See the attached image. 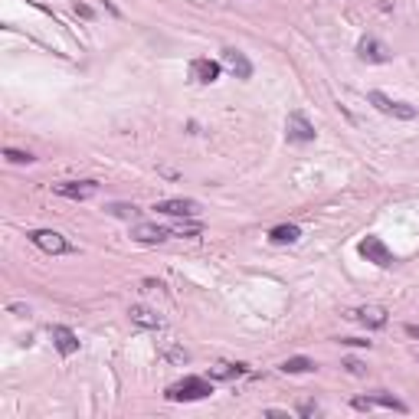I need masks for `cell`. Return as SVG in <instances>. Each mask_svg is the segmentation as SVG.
I'll return each instance as SVG.
<instances>
[{
  "mask_svg": "<svg viewBox=\"0 0 419 419\" xmlns=\"http://www.w3.org/2000/svg\"><path fill=\"white\" fill-rule=\"evenodd\" d=\"M301 230L298 226H291V223H285V226H275L272 233H269V240L275 242V246H291V242H298Z\"/></svg>",
  "mask_w": 419,
  "mask_h": 419,
  "instance_id": "16",
  "label": "cell"
},
{
  "mask_svg": "<svg viewBox=\"0 0 419 419\" xmlns=\"http://www.w3.org/2000/svg\"><path fill=\"white\" fill-rule=\"evenodd\" d=\"M111 213H115V216H125V220H128V216H131V220H135V216H138V206H128V203H115V206H111Z\"/></svg>",
  "mask_w": 419,
  "mask_h": 419,
  "instance_id": "20",
  "label": "cell"
},
{
  "mask_svg": "<svg viewBox=\"0 0 419 419\" xmlns=\"http://www.w3.org/2000/svg\"><path fill=\"white\" fill-rule=\"evenodd\" d=\"M171 236V233L164 230V226H155V223H138L135 230H131V240L141 242V246H157Z\"/></svg>",
  "mask_w": 419,
  "mask_h": 419,
  "instance_id": "12",
  "label": "cell"
},
{
  "mask_svg": "<svg viewBox=\"0 0 419 419\" xmlns=\"http://www.w3.org/2000/svg\"><path fill=\"white\" fill-rule=\"evenodd\" d=\"M285 138H289L291 145H311L315 141V125L305 111H289V118H285Z\"/></svg>",
  "mask_w": 419,
  "mask_h": 419,
  "instance_id": "2",
  "label": "cell"
},
{
  "mask_svg": "<svg viewBox=\"0 0 419 419\" xmlns=\"http://www.w3.org/2000/svg\"><path fill=\"white\" fill-rule=\"evenodd\" d=\"M354 318H357L360 325H367V328H384L386 325V308H380V305H367V308L354 311Z\"/></svg>",
  "mask_w": 419,
  "mask_h": 419,
  "instance_id": "14",
  "label": "cell"
},
{
  "mask_svg": "<svg viewBox=\"0 0 419 419\" xmlns=\"http://www.w3.org/2000/svg\"><path fill=\"white\" fill-rule=\"evenodd\" d=\"M4 157H7L10 164H33L36 161L30 151H13V147H7V151H4Z\"/></svg>",
  "mask_w": 419,
  "mask_h": 419,
  "instance_id": "19",
  "label": "cell"
},
{
  "mask_svg": "<svg viewBox=\"0 0 419 419\" xmlns=\"http://www.w3.org/2000/svg\"><path fill=\"white\" fill-rule=\"evenodd\" d=\"M344 367L351 370V374H357V376L364 374V364H360V360H354V357H351V360H344Z\"/></svg>",
  "mask_w": 419,
  "mask_h": 419,
  "instance_id": "21",
  "label": "cell"
},
{
  "mask_svg": "<svg viewBox=\"0 0 419 419\" xmlns=\"http://www.w3.org/2000/svg\"><path fill=\"white\" fill-rule=\"evenodd\" d=\"M76 13H79V17H92V7H86V4H76Z\"/></svg>",
  "mask_w": 419,
  "mask_h": 419,
  "instance_id": "23",
  "label": "cell"
},
{
  "mask_svg": "<svg viewBox=\"0 0 419 419\" xmlns=\"http://www.w3.org/2000/svg\"><path fill=\"white\" fill-rule=\"evenodd\" d=\"M298 413H301V416H315V413H318V403H301Z\"/></svg>",
  "mask_w": 419,
  "mask_h": 419,
  "instance_id": "22",
  "label": "cell"
},
{
  "mask_svg": "<svg viewBox=\"0 0 419 419\" xmlns=\"http://www.w3.org/2000/svg\"><path fill=\"white\" fill-rule=\"evenodd\" d=\"M360 256L367 259V262L380 265V269H390L393 265V252L386 249V242L380 240V236H367V240H360Z\"/></svg>",
  "mask_w": 419,
  "mask_h": 419,
  "instance_id": "4",
  "label": "cell"
},
{
  "mask_svg": "<svg viewBox=\"0 0 419 419\" xmlns=\"http://www.w3.org/2000/svg\"><path fill=\"white\" fill-rule=\"evenodd\" d=\"M223 66L230 69L236 79H249V76H252V62H249L246 52L236 50V46H226V50H223Z\"/></svg>",
  "mask_w": 419,
  "mask_h": 419,
  "instance_id": "9",
  "label": "cell"
},
{
  "mask_svg": "<svg viewBox=\"0 0 419 419\" xmlns=\"http://www.w3.org/2000/svg\"><path fill=\"white\" fill-rule=\"evenodd\" d=\"M128 315H131V321H135L138 328H161V325H164V318L157 315V311L145 308V305H135Z\"/></svg>",
  "mask_w": 419,
  "mask_h": 419,
  "instance_id": "15",
  "label": "cell"
},
{
  "mask_svg": "<svg viewBox=\"0 0 419 419\" xmlns=\"http://www.w3.org/2000/svg\"><path fill=\"white\" fill-rule=\"evenodd\" d=\"M155 210L164 216H184V220H187V216L200 213V203L197 200H187V197H174V200H157Z\"/></svg>",
  "mask_w": 419,
  "mask_h": 419,
  "instance_id": "8",
  "label": "cell"
},
{
  "mask_svg": "<svg viewBox=\"0 0 419 419\" xmlns=\"http://www.w3.org/2000/svg\"><path fill=\"white\" fill-rule=\"evenodd\" d=\"M406 334H410V337H419V325H406Z\"/></svg>",
  "mask_w": 419,
  "mask_h": 419,
  "instance_id": "24",
  "label": "cell"
},
{
  "mask_svg": "<svg viewBox=\"0 0 419 419\" xmlns=\"http://www.w3.org/2000/svg\"><path fill=\"white\" fill-rule=\"evenodd\" d=\"M367 99H370V105H376V108L384 111V115H393V118H403V121L416 118V108H413V105L396 102V99H390L386 92H370Z\"/></svg>",
  "mask_w": 419,
  "mask_h": 419,
  "instance_id": "7",
  "label": "cell"
},
{
  "mask_svg": "<svg viewBox=\"0 0 419 419\" xmlns=\"http://www.w3.org/2000/svg\"><path fill=\"white\" fill-rule=\"evenodd\" d=\"M52 194L66 200H92L99 194V184L95 180H62V184H52Z\"/></svg>",
  "mask_w": 419,
  "mask_h": 419,
  "instance_id": "6",
  "label": "cell"
},
{
  "mask_svg": "<svg viewBox=\"0 0 419 419\" xmlns=\"http://www.w3.org/2000/svg\"><path fill=\"white\" fill-rule=\"evenodd\" d=\"M374 406L406 413V403H400L393 393H374V396H357V400H354V410H374Z\"/></svg>",
  "mask_w": 419,
  "mask_h": 419,
  "instance_id": "10",
  "label": "cell"
},
{
  "mask_svg": "<svg viewBox=\"0 0 419 419\" xmlns=\"http://www.w3.org/2000/svg\"><path fill=\"white\" fill-rule=\"evenodd\" d=\"M246 374V367L242 364H226V360H220L216 367H210V380H236V376Z\"/></svg>",
  "mask_w": 419,
  "mask_h": 419,
  "instance_id": "17",
  "label": "cell"
},
{
  "mask_svg": "<svg viewBox=\"0 0 419 419\" xmlns=\"http://www.w3.org/2000/svg\"><path fill=\"white\" fill-rule=\"evenodd\" d=\"M216 76H220V62H213V60H194L190 62V79L200 82V86L216 82Z\"/></svg>",
  "mask_w": 419,
  "mask_h": 419,
  "instance_id": "13",
  "label": "cell"
},
{
  "mask_svg": "<svg viewBox=\"0 0 419 419\" xmlns=\"http://www.w3.org/2000/svg\"><path fill=\"white\" fill-rule=\"evenodd\" d=\"M357 56L364 62H370V66H380V62L393 60L390 46H386L384 40H376V36H364V40H360V43H357Z\"/></svg>",
  "mask_w": 419,
  "mask_h": 419,
  "instance_id": "5",
  "label": "cell"
},
{
  "mask_svg": "<svg viewBox=\"0 0 419 419\" xmlns=\"http://www.w3.org/2000/svg\"><path fill=\"white\" fill-rule=\"evenodd\" d=\"M50 334H52V344H56V351H60L62 357H72V354L79 351V337H76V331H72V328L52 325Z\"/></svg>",
  "mask_w": 419,
  "mask_h": 419,
  "instance_id": "11",
  "label": "cell"
},
{
  "mask_svg": "<svg viewBox=\"0 0 419 419\" xmlns=\"http://www.w3.org/2000/svg\"><path fill=\"white\" fill-rule=\"evenodd\" d=\"M213 393V384L203 380V376H184L177 384H171L164 390V396L171 403H194V400H206V396Z\"/></svg>",
  "mask_w": 419,
  "mask_h": 419,
  "instance_id": "1",
  "label": "cell"
},
{
  "mask_svg": "<svg viewBox=\"0 0 419 419\" xmlns=\"http://www.w3.org/2000/svg\"><path fill=\"white\" fill-rule=\"evenodd\" d=\"M30 242L33 246H40L43 252H50V256H66V252H76V246L62 236V233L56 230H33L30 233Z\"/></svg>",
  "mask_w": 419,
  "mask_h": 419,
  "instance_id": "3",
  "label": "cell"
},
{
  "mask_svg": "<svg viewBox=\"0 0 419 419\" xmlns=\"http://www.w3.org/2000/svg\"><path fill=\"white\" fill-rule=\"evenodd\" d=\"M282 374H311L315 370V360H308V357H289V360H282Z\"/></svg>",
  "mask_w": 419,
  "mask_h": 419,
  "instance_id": "18",
  "label": "cell"
}]
</instances>
